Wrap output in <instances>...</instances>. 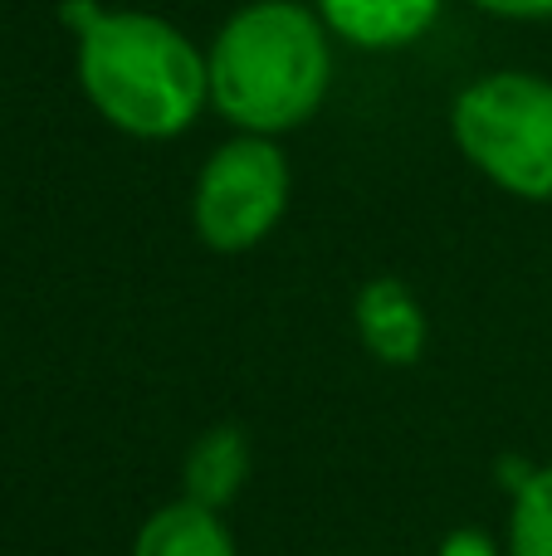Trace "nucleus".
<instances>
[{
    "label": "nucleus",
    "mask_w": 552,
    "mask_h": 556,
    "mask_svg": "<svg viewBox=\"0 0 552 556\" xmlns=\"http://www.w3.org/2000/svg\"><path fill=\"white\" fill-rule=\"evenodd\" d=\"M59 15L74 35L78 93L117 137L162 147L211 113L205 45L172 15L108 0H64Z\"/></svg>",
    "instance_id": "obj_1"
},
{
    "label": "nucleus",
    "mask_w": 552,
    "mask_h": 556,
    "mask_svg": "<svg viewBox=\"0 0 552 556\" xmlns=\"http://www.w3.org/2000/svg\"><path fill=\"white\" fill-rule=\"evenodd\" d=\"M338 49L313 0H240L205 39L211 113L230 132L284 142L323 113Z\"/></svg>",
    "instance_id": "obj_2"
},
{
    "label": "nucleus",
    "mask_w": 552,
    "mask_h": 556,
    "mask_svg": "<svg viewBox=\"0 0 552 556\" xmlns=\"http://www.w3.org/2000/svg\"><path fill=\"white\" fill-rule=\"evenodd\" d=\"M446 132L455 156L524 205L552 201V74L499 64L450 93Z\"/></svg>",
    "instance_id": "obj_3"
},
{
    "label": "nucleus",
    "mask_w": 552,
    "mask_h": 556,
    "mask_svg": "<svg viewBox=\"0 0 552 556\" xmlns=\"http://www.w3.org/2000/svg\"><path fill=\"white\" fill-rule=\"evenodd\" d=\"M293 205V166L279 137L230 132L201 156L191 176V235L221 260L254 254L279 235Z\"/></svg>",
    "instance_id": "obj_4"
},
{
    "label": "nucleus",
    "mask_w": 552,
    "mask_h": 556,
    "mask_svg": "<svg viewBox=\"0 0 552 556\" xmlns=\"http://www.w3.org/2000/svg\"><path fill=\"white\" fill-rule=\"evenodd\" d=\"M352 332L377 366L411 371L430 346V313L406 278L377 274L352 293Z\"/></svg>",
    "instance_id": "obj_5"
},
{
    "label": "nucleus",
    "mask_w": 552,
    "mask_h": 556,
    "mask_svg": "<svg viewBox=\"0 0 552 556\" xmlns=\"http://www.w3.org/2000/svg\"><path fill=\"white\" fill-rule=\"evenodd\" d=\"M313 10L352 54H406L436 35L450 0H313Z\"/></svg>",
    "instance_id": "obj_6"
},
{
    "label": "nucleus",
    "mask_w": 552,
    "mask_h": 556,
    "mask_svg": "<svg viewBox=\"0 0 552 556\" xmlns=\"http://www.w3.org/2000/svg\"><path fill=\"white\" fill-rule=\"evenodd\" d=\"M254 479V444L240 425H205L181 454V498L230 513Z\"/></svg>",
    "instance_id": "obj_7"
},
{
    "label": "nucleus",
    "mask_w": 552,
    "mask_h": 556,
    "mask_svg": "<svg viewBox=\"0 0 552 556\" xmlns=\"http://www.w3.org/2000/svg\"><path fill=\"white\" fill-rule=\"evenodd\" d=\"M127 556H240V542L225 513L176 493L137 522Z\"/></svg>",
    "instance_id": "obj_8"
},
{
    "label": "nucleus",
    "mask_w": 552,
    "mask_h": 556,
    "mask_svg": "<svg viewBox=\"0 0 552 556\" xmlns=\"http://www.w3.org/2000/svg\"><path fill=\"white\" fill-rule=\"evenodd\" d=\"M504 513V552L509 556H552V459L518 464Z\"/></svg>",
    "instance_id": "obj_9"
},
{
    "label": "nucleus",
    "mask_w": 552,
    "mask_h": 556,
    "mask_svg": "<svg viewBox=\"0 0 552 556\" xmlns=\"http://www.w3.org/2000/svg\"><path fill=\"white\" fill-rule=\"evenodd\" d=\"M436 556H509V552H504V532H489L479 522H460V528H450L436 542Z\"/></svg>",
    "instance_id": "obj_10"
},
{
    "label": "nucleus",
    "mask_w": 552,
    "mask_h": 556,
    "mask_svg": "<svg viewBox=\"0 0 552 556\" xmlns=\"http://www.w3.org/2000/svg\"><path fill=\"white\" fill-rule=\"evenodd\" d=\"M465 5L504 25H552V0H465Z\"/></svg>",
    "instance_id": "obj_11"
},
{
    "label": "nucleus",
    "mask_w": 552,
    "mask_h": 556,
    "mask_svg": "<svg viewBox=\"0 0 552 556\" xmlns=\"http://www.w3.org/2000/svg\"><path fill=\"white\" fill-rule=\"evenodd\" d=\"M338 556H342V552H338Z\"/></svg>",
    "instance_id": "obj_12"
}]
</instances>
